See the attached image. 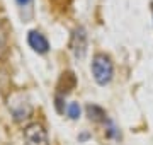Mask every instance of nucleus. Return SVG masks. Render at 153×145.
I'll return each instance as SVG.
<instances>
[{"label": "nucleus", "instance_id": "20e7f679", "mask_svg": "<svg viewBox=\"0 0 153 145\" xmlns=\"http://www.w3.org/2000/svg\"><path fill=\"white\" fill-rule=\"evenodd\" d=\"M27 45L31 46L36 53H39V55H44V53H48V50H49L48 39L44 38L39 31H31V33L27 34Z\"/></svg>", "mask_w": 153, "mask_h": 145}, {"label": "nucleus", "instance_id": "0eeeda50", "mask_svg": "<svg viewBox=\"0 0 153 145\" xmlns=\"http://www.w3.org/2000/svg\"><path fill=\"white\" fill-rule=\"evenodd\" d=\"M56 109H58V113L65 111V108H63V96L61 94H56Z\"/></svg>", "mask_w": 153, "mask_h": 145}, {"label": "nucleus", "instance_id": "f257e3e1", "mask_svg": "<svg viewBox=\"0 0 153 145\" xmlns=\"http://www.w3.org/2000/svg\"><path fill=\"white\" fill-rule=\"evenodd\" d=\"M112 73H114V67H112V61H111L109 56L102 55V53H99V55L94 56L92 75L99 85L109 84L111 80H112Z\"/></svg>", "mask_w": 153, "mask_h": 145}, {"label": "nucleus", "instance_id": "39448f33", "mask_svg": "<svg viewBox=\"0 0 153 145\" xmlns=\"http://www.w3.org/2000/svg\"><path fill=\"white\" fill-rule=\"evenodd\" d=\"M87 116L88 120H92V121H104L105 120V111L102 109L100 106H97V104H88L87 108Z\"/></svg>", "mask_w": 153, "mask_h": 145}, {"label": "nucleus", "instance_id": "423d86ee", "mask_svg": "<svg viewBox=\"0 0 153 145\" xmlns=\"http://www.w3.org/2000/svg\"><path fill=\"white\" fill-rule=\"evenodd\" d=\"M66 111H68V116H70L71 120H76V118L80 116V106H78L76 102H71V104H68Z\"/></svg>", "mask_w": 153, "mask_h": 145}, {"label": "nucleus", "instance_id": "7ed1b4c3", "mask_svg": "<svg viewBox=\"0 0 153 145\" xmlns=\"http://www.w3.org/2000/svg\"><path fill=\"white\" fill-rule=\"evenodd\" d=\"M70 48L71 53L76 58H83L85 51H87V34L83 28H76L71 34V41H70Z\"/></svg>", "mask_w": 153, "mask_h": 145}, {"label": "nucleus", "instance_id": "f03ea898", "mask_svg": "<svg viewBox=\"0 0 153 145\" xmlns=\"http://www.w3.org/2000/svg\"><path fill=\"white\" fill-rule=\"evenodd\" d=\"M24 142L26 145H49L48 133L39 123H31L24 128Z\"/></svg>", "mask_w": 153, "mask_h": 145}, {"label": "nucleus", "instance_id": "6e6552de", "mask_svg": "<svg viewBox=\"0 0 153 145\" xmlns=\"http://www.w3.org/2000/svg\"><path fill=\"white\" fill-rule=\"evenodd\" d=\"M17 5L19 7H29L31 4H33V0H16Z\"/></svg>", "mask_w": 153, "mask_h": 145}]
</instances>
